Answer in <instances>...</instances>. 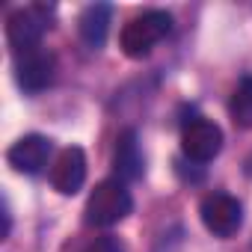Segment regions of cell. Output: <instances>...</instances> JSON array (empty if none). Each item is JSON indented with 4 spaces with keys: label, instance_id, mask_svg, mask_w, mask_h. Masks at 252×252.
<instances>
[{
    "label": "cell",
    "instance_id": "6",
    "mask_svg": "<svg viewBox=\"0 0 252 252\" xmlns=\"http://www.w3.org/2000/svg\"><path fill=\"white\" fill-rule=\"evenodd\" d=\"M48 27L51 24H48V9L45 6H27V9L12 12L9 21H6V36H9L12 51L24 54L30 48H39Z\"/></svg>",
    "mask_w": 252,
    "mask_h": 252
},
{
    "label": "cell",
    "instance_id": "12",
    "mask_svg": "<svg viewBox=\"0 0 252 252\" xmlns=\"http://www.w3.org/2000/svg\"><path fill=\"white\" fill-rule=\"evenodd\" d=\"M83 252H125V246L119 243V237H113V234H104V237H98V240H92Z\"/></svg>",
    "mask_w": 252,
    "mask_h": 252
},
{
    "label": "cell",
    "instance_id": "1",
    "mask_svg": "<svg viewBox=\"0 0 252 252\" xmlns=\"http://www.w3.org/2000/svg\"><path fill=\"white\" fill-rule=\"evenodd\" d=\"M131 208H134V199H131V190L125 187V181L107 178L92 190L86 202V222L98 228H110L128 217Z\"/></svg>",
    "mask_w": 252,
    "mask_h": 252
},
{
    "label": "cell",
    "instance_id": "8",
    "mask_svg": "<svg viewBox=\"0 0 252 252\" xmlns=\"http://www.w3.org/2000/svg\"><path fill=\"white\" fill-rule=\"evenodd\" d=\"M83 181H86V155L77 146L63 149L60 158H57V163H54V169H51L54 190L63 193V196H74L83 187Z\"/></svg>",
    "mask_w": 252,
    "mask_h": 252
},
{
    "label": "cell",
    "instance_id": "7",
    "mask_svg": "<svg viewBox=\"0 0 252 252\" xmlns=\"http://www.w3.org/2000/svg\"><path fill=\"white\" fill-rule=\"evenodd\" d=\"M51 140L42 137V134H27L21 137L9 152H6V160L15 172H24V175H39L45 166H48V158H51Z\"/></svg>",
    "mask_w": 252,
    "mask_h": 252
},
{
    "label": "cell",
    "instance_id": "13",
    "mask_svg": "<svg viewBox=\"0 0 252 252\" xmlns=\"http://www.w3.org/2000/svg\"><path fill=\"white\" fill-rule=\"evenodd\" d=\"M246 172H249V175H252V158H249V160H246Z\"/></svg>",
    "mask_w": 252,
    "mask_h": 252
},
{
    "label": "cell",
    "instance_id": "3",
    "mask_svg": "<svg viewBox=\"0 0 252 252\" xmlns=\"http://www.w3.org/2000/svg\"><path fill=\"white\" fill-rule=\"evenodd\" d=\"M222 149V131L211 119H190L181 128V152L190 163H208Z\"/></svg>",
    "mask_w": 252,
    "mask_h": 252
},
{
    "label": "cell",
    "instance_id": "2",
    "mask_svg": "<svg viewBox=\"0 0 252 252\" xmlns=\"http://www.w3.org/2000/svg\"><path fill=\"white\" fill-rule=\"evenodd\" d=\"M172 30V18L169 12H160V9H152V12H143L137 15L134 21L125 24L122 36H119V45L122 51L128 54L131 60H143L152 54V48L158 42H163Z\"/></svg>",
    "mask_w": 252,
    "mask_h": 252
},
{
    "label": "cell",
    "instance_id": "9",
    "mask_svg": "<svg viewBox=\"0 0 252 252\" xmlns=\"http://www.w3.org/2000/svg\"><path fill=\"white\" fill-rule=\"evenodd\" d=\"M113 169L119 181H137L143 175V155H140V143H137V131H125L116 140V152H113Z\"/></svg>",
    "mask_w": 252,
    "mask_h": 252
},
{
    "label": "cell",
    "instance_id": "11",
    "mask_svg": "<svg viewBox=\"0 0 252 252\" xmlns=\"http://www.w3.org/2000/svg\"><path fill=\"white\" fill-rule=\"evenodd\" d=\"M228 110H231L234 125H240V128H252V74H246V77L237 83Z\"/></svg>",
    "mask_w": 252,
    "mask_h": 252
},
{
    "label": "cell",
    "instance_id": "5",
    "mask_svg": "<svg viewBox=\"0 0 252 252\" xmlns=\"http://www.w3.org/2000/svg\"><path fill=\"white\" fill-rule=\"evenodd\" d=\"M199 217L205 222V228L214 234V237H231L240 222H243V208L234 196L228 193H208L202 199V208H199Z\"/></svg>",
    "mask_w": 252,
    "mask_h": 252
},
{
    "label": "cell",
    "instance_id": "4",
    "mask_svg": "<svg viewBox=\"0 0 252 252\" xmlns=\"http://www.w3.org/2000/svg\"><path fill=\"white\" fill-rule=\"evenodd\" d=\"M57 74V60L48 48H30L24 54H15V80L24 92L36 95L54 83Z\"/></svg>",
    "mask_w": 252,
    "mask_h": 252
},
{
    "label": "cell",
    "instance_id": "10",
    "mask_svg": "<svg viewBox=\"0 0 252 252\" xmlns=\"http://www.w3.org/2000/svg\"><path fill=\"white\" fill-rule=\"evenodd\" d=\"M110 15H113V6L110 3H92L83 9L80 15V39L89 45V48H101L107 42V30H110Z\"/></svg>",
    "mask_w": 252,
    "mask_h": 252
}]
</instances>
